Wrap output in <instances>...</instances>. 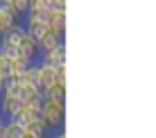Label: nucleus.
<instances>
[{
  "mask_svg": "<svg viewBox=\"0 0 156 138\" xmlns=\"http://www.w3.org/2000/svg\"><path fill=\"white\" fill-rule=\"evenodd\" d=\"M63 113H66V100L43 97V102H41V115L45 118V122L50 125V129H59V127H61Z\"/></svg>",
  "mask_w": 156,
  "mask_h": 138,
  "instance_id": "f257e3e1",
  "label": "nucleus"
},
{
  "mask_svg": "<svg viewBox=\"0 0 156 138\" xmlns=\"http://www.w3.org/2000/svg\"><path fill=\"white\" fill-rule=\"evenodd\" d=\"M20 107H23V100L16 93H0V113H2V118H18Z\"/></svg>",
  "mask_w": 156,
  "mask_h": 138,
  "instance_id": "f03ea898",
  "label": "nucleus"
},
{
  "mask_svg": "<svg viewBox=\"0 0 156 138\" xmlns=\"http://www.w3.org/2000/svg\"><path fill=\"white\" fill-rule=\"evenodd\" d=\"M39 61H41V63H48V66H59V63H66V43H63V41H59L55 48L41 52V55H39Z\"/></svg>",
  "mask_w": 156,
  "mask_h": 138,
  "instance_id": "7ed1b4c3",
  "label": "nucleus"
},
{
  "mask_svg": "<svg viewBox=\"0 0 156 138\" xmlns=\"http://www.w3.org/2000/svg\"><path fill=\"white\" fill-rule=\"evenodd\" d=\"M55 68H57V66H48V63L36 61V82H39V88H41V91H45V88L57 79Z\"/></svg>",
  "mask_w": 156,
  "mask_h": 138,
  "instance_id": "20e7f679",
  "label": "nucleus"
},
{
  "mask_svg": "<svg viewBox=\"0 0 156 138\" xmlns=\"http://www.w3.org/2000/svg\"><path fill=\"white\" fill-rule=\"evenodd\" d=\"M18 50L20 52H25L27 57H32V59H39V55H41V50H39V43H36V39L32 34H27L25 32L23 34V39H20V43H18Z\"/></svg>",
  "mask_w": 156,
  "mask_h": 138,
  "instance_id": "39448f33",
  "label": "nucleus"
},
{
  "mask_svg": "<svg viewBox=\"0 0 156 138\" xmlns=\"http://www.w3.org/2000/svg\"><path fill=\"white\" fill-rule=\"evenodd\" d=\"M48 134H50V131L41 129L36 122H23V134H20V138H48Z\"/></svg>",
  "mask_w": 156,
  "mask_h": 138,
  "instance_id": "423d86ee",
  "label": "nucleus"
},
{
  "mask_svg": "<svg viewBox=\"0 0 156 138\" xmlns=\"http://www.w3.org/2000/svg\"><path fill=\"white\" fill-rule=\"evenodd\" d=\"M43 97H57V100H66V82H52L50 86L43 91Z\"/></svg>",
  "mask_w": 156,
  "mask_h": 138,
  "instance_id": "0eeeda50",
  "label": "nucleus"
},
{
  "mask_svg": "<svg viewBox=\"0 0 156 138\" xmlns=\"http://www.w3.org/2000/svg\"><path fill=\"white\" fill-rule=\"evenodd\" d=\"M59 41H63V39H57L55 34H50V32H48V34H43L36 43H39V50H41V52H45V50H50V48H55Z\"/></svg>",
  "mask_w": 156,
  "mask_h": 138,
  "instance_id": "6e6552de",
  "label": "nucleus"
},
{
  "mask_svg": "<svg viewBox=\"0 0 156 138\" xmlns=\"http://www.w3.org/2000/svg\"><path fill=\"white\" fill-rule=\"evenodd\" d=\"M14 23H16V20L12 18V16H9V12H7V9H5L2 5H0V36H2V34H5V32H7L9 27H12Z\"/></svg>",
  "mask_w": 156,
  "mask_h": 138,
  "instance_id": "1a4fd4ad",
  "label": "nucleus"
},
{
  "mask_svg": "<svg viewBox=\"0 0 156 138\" xmlns=\"http://www.w3.org/2000/svg\"><path fill=\"white\" fill-rule=\"evenodd\" d=\"M48 5H45V0H30V5H27V14H45L48 12Z\"/></svg>",
  "mask_w": 156,
  "mask_h": 138,
  "instance_id": "9d476101",
  "label": "nucleus"
},
{
  "mask_svg": "<svg viewBox=\"0 0 156 138\" xmlns=\"http://www.w3.org/2000/svg\"><path fill=\"white\" fill-rule=\"evenodd\" d=\"M12 7H16L20 14H27V5H30V0H12Z\"/></svg>",
  "mask_w": 156,
  "mask_h": 138,
  "instance_id": "9b49d317",
  "label": "nucleus"
},
{
  "mask_svg": "<svg viewBox=\"0 0 156 138\" xmlns=\"http://www.w3.org/2000/svg\"><path fill=\"white\" fill-rule=\"evenodd\" d=\"M55 75H57V82H66V63H59L55 68Z\"/></svg>",
  "mask_w": 156,
  "mask_h": 138,
  "instance_id": "f8f14e48",
  "label": "nucleus"
},
{
  "mask_svg": "<svg viewBox=\"0 0 156 138\" xmlns=\"http://www.w3.org/2000/svg\"><path fill=\"white\" fill-rule=\"evenodd\" d=\"M48 138H66V131H63L61 127H59V129H55L52 134H48Z\"/></svg>",
  "mask_w": 156,
  "mask_h": 138,
  "instance_id": "ddd939ff",
  "label": "nucleus"
},
{
  "mask_svg": "<svg viewBox=\"0 0 156 138\" xmlns=\"http://www.w3.org/2000/svg\"><path fill=\"white\" fill-rule=\"evenodd\" d=\"M52 7H57V9H66V0H52Z\"/></svg>",
  "mask_w": 156,
  "mask_h": 138,
  "instance_id": "4468645a",
  "label": "nucleus"
},
{
  "mask_svg": "<svg viewBox=\"0 0 156 138\" xmlns=\"http://www.w3.org/2000/svg\"><path fill=\"white\" fill-rule=\"evenodd\" d=\"M9 2H12V0H0V5H2V7H7Z\"/></svg>",
  "mask_w": 156,
  "mask_h": 138,
  "instance_id": "2eb2a0df",
  "label": "nucleus"
},
{
  "mask_svg": "<svg viewBox=\"0 0 156 138\" xmlns=\"http://www.w3.org/2000/svg\"><path fill=\"white\" fill-rule=\"evenodd\" d=\"M5 122V118H2V113H0V125H2Z\"/></svg>",
  "mask_w": 156,
  "mask_h": 138,
  "instance_id": "dca6fc26",
  "label": "nucleus"
}]
</instances>
